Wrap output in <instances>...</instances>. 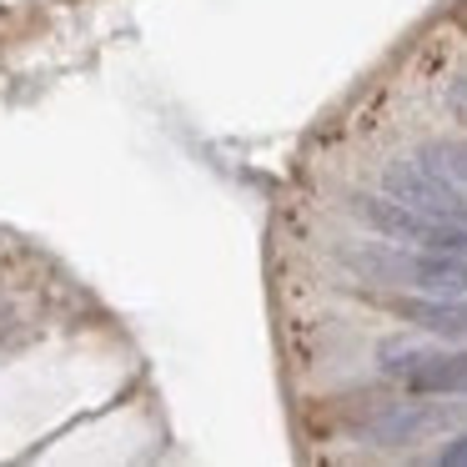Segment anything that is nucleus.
<instances>
[{
    "instance_id": "obj_1",
    "label": "nucleus",
    "mask_w": 467,
    "mask_h": 467,
    "mask_svg": "<svg viewBox=\"0 0 467 467\" xmlns=\"http://www.w3.org/2000/svg\"><path fill=\"white\" fill-rule=\"evenodd\" d=\"M337 262L357 272L362 282L412 286L427 296H462L467 292V252H397V246H337Z\"/></svg>"
},
{
    "instance_id": "obj_9",
    "label": "nucleus",
    "mask_w": 467,
    "mask_h": 467,
    "mask_svg": "<svg viewBox=\"0 0 467 467\" xmlns=\"http://www.w3.org/2000/svg\"><path fill=\"white\" fill-rule=\"evenodd\" d=\"M462 397H467V392H462Z\"/></svg>"
},
{
    "instance_id": "obj_7",
    "label": "nucleus",
    "mask_w": 467,
    "mask_h": 467,
    "mask_svg": "<svg viewBox=\"0 0 467 467\" xmlns=\"http://www.w3.org/2000/svg\"><path fill=\"white\" fill-rule=\"evenodd\" d=\"M422 161H432L437 171L457 176V182H467V141H432L422 151Z\"/></svg>"
},
{
    "instance_id": "obj_8",
    "label": "nucleus",
    "mask_w": 467,
    "mask_h": 467,
    "mask_svg": "<svg viewBox=\"0 0 467 467\" xmlns=\"http://www.w3.org/2000/svg\"><path fill=\"white\" fill-rule=\"evenodd\" d=\"M442 462H447V467H467V432L457 437L452 447H442Z\"/></svg>"
},
{
    "instance_id": "obj_3",
    "label": "nucleus",
    "mask_w": 467,
    "mask_h": 467,
    "mask_svg": "<svg viewBox=\"0 0 467 467\" xmlns=\"http://www.w3.org/2000/svg\"><path fill=\"white\" fill-rule=\"evenodd\" d=\"M382 186L397 202H412V206H422V212L442 216V222L467 226V192L457 186V176L437 171L432 161H387Z\"/></svg>"
},
{
    "instance_id": "obj_5",
    "label": "nucleus",
    "mask_w": 467,
    "mask_h": 467,
    "mask_svg": "<svg viewBox=\"0 0 467 467\" xmlns=\"http://www.w3.org/2000/svg\"><path fill=\"white\" fill-rule=\"evenodd\" d=\"M442 407H427V402H402V407H387L382 417H377L372 427H367V437L382 447H407V442H422L427 432H437V427H447Z\"/></svg>"
},
{
    "instance_id": "obj_6",
    "label": "nucleus",
    "mask_w": 467,
    "mask_h": 467,
    "mask_svg": "<svg viewBox=\"0 0 467 467\" xmlns=\"http://www.w3.org/2000/svg\"><path fill=\"white\" fill-rule=\"evenodd\" d=\"M397 312L437 337H467V302H457V296H407V302H397Z\"/></svg>"
},
{
    "instance_id": "obj_2",
    "label": "nucleus",
    "mask_w": 467,
    "mask_h": 467,
    "mask_svg": "<svg viewBox=\"0 0 467 467\" xmlns=\"http://www.w3.org/2000/svg\"><path fill=\"white\" fill-rule=\"evenodd\" d=\"M347 212L357 216L362 226L392 236V242H412V246H427V252H467V226L457 222H442V216L422 212L412 202H382V196H352Z\"/></svg>"
},
{
    "instance_id": "obj_4",
    "label": "nucleus",
    "mask_w": 467,
    "mask_h": 467,
    "mask_svg": "<svg viewBox=\"0 0 467 467\" xmlns=\"http://www.w3.org/2000/svg\"><path fill=\"white\" fill-rule=\"evenodd\" d=\"M382 372L402 377L412 392H467V352H437L417 342H387Z\"/></svg>"
}]
</instances>
